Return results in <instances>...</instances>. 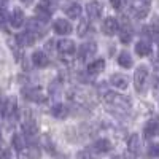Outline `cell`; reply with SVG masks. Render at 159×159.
I'll list each match as a JSON object with an SVG mask.
<instances>
[{"mask_svg":"<svg viewBox=\"0 0 159 159\" xmlns=\"http://www.w3.org/2000/svg\"><path fill=\"white\" fill-rule=\"evenodd\" d=\"M102 99H103L105 105H108L110 108H116L118 111H129L130 105H132L126 96L118 94V92H113V91H105Z\"/></svg>","mask_w":159,"mask_h":159,"instance_id":"6da1fadb","label":"cell"},{"mask_svg":"<svg viewBox=\"0 0 159 159\" xmlns=\"http://www.w3.org/2000/svg\"><path fill=\"white\" fill-rule=\"evenodd\" d=\"M69 99L75 103H80V105H89L92 103V94L91 91L88 89H83V88H73L69 91Z\"/></svg>","mask_w":159,"mask_h":159,"instance_id":"7a4b0ae2","label":"cell"},{"mask_svg":"<svg viewBox=\"0 0 159 159\" xmlns=\"http://www.w3.org/2000/svg\"><path fill=\"white\" fill-rule=\"evenodd\" d=\"M148 76H150L148 67H145V65L137 67V70L134 73V84H135V89L139 92H142L145 89V86H147V83H148Z\"/></svg>","mask_w":159,"mask_h":159,"instance_id":"3957f363","label":"cell"},{"mask_svg":"<svg viewBox=\"0 0 159 159\" xmlns=\"http://www.w3.org/2000/svg\"><path fill=\"white\" fill-rule=\"evenodd\" d=\"M22 96L25 100H30V102H35V103H43L46 100L45 94L42 92L40 88H35V86H29V88H24L22 89Z\"/></svg>","mask_w":159,"mask_h":159,"instance_id":"277c9868","label":"cell"},{"mask_svg":"<svg viewBox=\"0 0 159 159\" xmlns=\"http://www.w3.org/2000/svg\"><path fill=\"white\" fill-rule=\"evenodd\" d=\"M2 115L7 118V119H16L18 118V103L15 99H8L5 100L3 103V108H2Z\"/></svg>","mask_w":159,"mask_h":159,"instance_id":"5b68a950","label":"cell"},{"mask_svg":"<svg viewBox=\"0 0 159 159\" xmlns=\"http://www.w3.org/2000/svg\"><path fill=\"white\" fill-rule=\"evenodd\" d=\"M8 22L11 24V27H15V29H19L21 25L25 22V15H24V11L21 8H13V11L10 13V16H8Z\"/></svg>","mask_w":159,"mask_h":159,"instance_id":"8992f818","label":"cell"},{"mask_svg":"<svg viewBox=\"0 0 159 159\" xmlns=\"http://www.w3.org/2000/svg\"><path fill=\"white\" fill-rule=\"evenodd\" d=\"M25 27H27V32L34 34L37 38L38 37H43V34H45L43 22H40L37 18H29L27 21H25Z\"/></svg>","mask_w":159,"mask_h":159,"instance_id":"52a82bcc","label":"cell"},{"mask_svg":"<svg viewBox=\"0 0 159 159\" xmlns=\"http://www.w3.org/2000/svg\"><path fill=\"white\" fill-rule=\"evenodd\" d=\"M35 40H37V37L34 35V34H30V32H19V34H16V45L19 46V48H27V46H32L34 43H35Z\"/></svg>","mask_w":159,"mask_h":159,"instance_id":"ba28073f","label":"cell"},{"mask_svg":"<svg viewBox=\"0 0 159 159\" xmlns=\"http://www.w3.org/2000/svg\"><path fill=\"white\" fill-rule=\"evenodd\" d=\"M143 135L147 139L159 135V118H151L150 121H147V124L143 127Z\"/></svg>","mask_w":159,"mask_h":159,"instance_id":"9c48e42d","label":"cell"},{"mask_svg":"<svg viewBox=\"0 0 159 159\" xmlns=\"http://www.w3.org/2000/svg\"><path fill=\"white\" fill-rule=\"evenodd\" d=\"M127 150L130 153V156H139L140 151H142V140H140V135L139 134H132L127 140Z\"/></svg>","mask_w":159,"mask_h":159,"instance_id":"30bf717a","label":"cell"},{"mask_svg":"<svg viewBox=\"0 0 159 159\" xmlns=\"http://www.w3.org/2000/svg\"><path fill=\"white\" fill-rule=\"evenodd\" d=\"M52 29H54V32L59 34V35H69V34H72V30H73L72 24H70L67 19H64V18L56 19V21H54V25H52Z\"/></svg>","mask_w":159,"mask_h":159,"instance_id":"8fae6325","label":"cell"},{"mask_svg":"<svg viewBox=\"0 0 159 159\" xmlns=\"http://www.w3.org/2000/svg\"><path fill=\"white\" fill-rule=\"evenodd\" d=\"M119 30V25H118V21L115 18H105L103 22H102V32L108 37H113L116 32Z\"/></svg>","mask_w":159,"mask_h":159,"instance_id":"7c38bea8","label":"cell"},{"mask_svg":"<svg viewBox=\"0 0 159 159\" xmlns=\"http://www.w3.org/2000/svg\"><path fill=\"white\" fill-rule=\"evenodd\" d=\"M21 127H22V134L25 137L34 139V137L38 135V126H37V123L34 121V119H25Z\"/></svg>","mask_w":159,"mask_h":159,"instance_id":"4fadbf2b","label":"cell"},{"mask_svg":"<svg viewBox=\"0 0 159 159\" xmlns=\"http://www.w3.org/2000/svg\"><path fill=\"white\" fill-rule=\"evenodd\" d=\"M75 49H76V46H75L73 40L64 38V40H61V42H57V51L61 52V54L70 56V54H73V52H75Z\"/></svg>","mask_w":159,"mask_h":159,"instance_id":"5bb4252c","label":"cell"},{"mask_svg":"<svg viewBox=\"0 0 159 159\" xmlns=\"http://www.w3.org/2000/svg\"><path fill=\"white\" fill-rule=\"evenodd\" d=\"M86 13L92 21L99 19L102 16V5L99 2H96V0H91V2H88V5H86Z\"/></svg>","mask_w":159,"mask_h":159,"instance_id":"9a60e30c","label":"cell"},{"mask_svg":"<svg viewBox=\"0 0 159 159\" xmlns=\"http://www.w3.org/2000/svg\"><path fill=\"white\" fill-rule=\"evenodd\" d=\"M97 52V46L96 43H84L80 46V51H78V57L80 61H86L88 57H91L92 54Z\"/></svg>","mask_w":159,"mask_h":159,"instance_id":"2e32d148","label":"cell"},{"mask_svg":"<svg viewBox=\"0 0 159 159\" xmlns=\"http://www.w3.org/2000/svg\"><path fill=\"white\" fill-rule=\"evenodd\" d=\"M110 84L115 86V88H118V89H123L124 91L129 86V78L126 75H123V73H113L111 78H110Z\"/></svg>","mask_w":159,"mask_h":159,"instance_id":"e0dca14e","label":"cell"},{"mask_svg":"<svg viewBox=\"0 0 159 159\" xmlns=\"http://www.w3.org/2000/svg\"><path fill=\"white\" fill-rule=\"evenodd\" d=\"M32 62H34L35 67L45 69V67H48V65H49V57L45 54L43 51H35L34 54H32Z\"/></svg>","mask_w":159,"mask_h":159,"instance_id":"ac0fdd59","label":"cell"},{"mask_svg":"<svg viewBox=\"0 0 159 159\" xmlns=\"http://www.w3.org/2000/svg\"><path fill=\"white\" fill-rule=\"evenodd\" d=\"M21 157L22 159H42V150L37 145H30V147L24 148L21 151Z\"/></svg>","mask_w":159,"mask_h":159,"instance_id":"d6986e66","label":"cell"},{"mask_svg":"<svg viewBox=\"0 0 159 159\" xmlns=\"http://www.w3.org/2000/svg\"><path fill=\"white\" fill-rule=\"evenodd\" d=\"M92 150H94L96 153H99V154L108 153L111 150V142L108 139H99V140L94 142V145H92Z\"/></svg>","mask_w":159,"mask_h":159,"instance_id":"ffe728a7","label":"cell"},{"mask_svg":"<svg viewBox=\"0 0 159 159\" xmlns=\"http://www.w3.org/2000/svg\"><path fill=\"white\" fill-rule=\"evenodd\" d=\"M118 35H119V40H121L123 43H129L132 40V29H130V25L127 24V21H124L123 25L119 27Z\"/></svg>","mask_w":159,"mask_h":159,"instance_id":"44dd1931","label":"cell"},{"mask_svg":"<svg viewBox=\"0 0 159 159\" xmlns=\"http://www.w3.org/2000/svg\"><path fill=\"white\" fill-rule=\"evenodd\" d=\"M51 115L57 118V119H65L69 115V108H67V105H62V103H56V105H52L51 107Z\"/></svg>","mask_w":159,"mask_h":159,"instance_id":"7402d4cb","label":"cell"},{"mask_svg":"<svg viewBox=\"0 0 159 159\" xmlns=\"http://www.w3.org/2000/svg\"><path fill=\"white\" fill-rule=\"evenodd\" d=\"M64 11L70 19H76V18L81 16V7H80V3H69L64 8Z\"/></svg>","mask_w":159,"mask_h":159,"instance_id":"603a6c76","label":"cell"},{"mask_svg":"<svg viewBox=\"0 0 159 159\" xmlns=\"http://www.w3.org/2000/svg\"><path fill=\"white\" fill-rule=\"evenodd\" d=\"M116 61H118V64L121 65V67H124V69H129V67H132V64H134V61H132V57H130V54H129L127 51L119 52V54H118V57H116Z\"/></svg>","mask_w":159,"mask_h":159,"instance_id":"cb8c5ba5","label":"cell"},{"mask_svg":"<svg viewBox=\"0 0 159 159\" xmlns=\"http://www.w3.org/2000/svg\"><path fill=\"white\" fill-rule=\"evenodd\" d=\"M103 69H105V61H103V59H97V61L91 62V64L88 65V72H89L91 75H97V73H100Z\"/></svg>","mask_w":159,"mask_h":159,"instance_id":"d4e9b609","label":"cell"},{"mask_svg":"<svg viewBox=\"0 0 159 159\" xmlns=\"http://www.w3.org/2000/svg\"><path fill=\"white\" fill-rule=\"evenodd\" d=\"M135 52L139 56H142V57L148 56V54H151V45L148 42H139L135 45Z\"/></svg>","mask_w":159,"mask_h":159,"instance_id":"484cf974","label":"cell"},{"mask_svg":"<svg viewBox=\"0 0 159 159\" xmlns=\"http://www.w3.org/2000/svg\"><path fill=\"white\" fill-rule=\"evenodd\" d=\"M89 32H94V29H91V22L89 21H86V19H81L80 21V24H78V35L80 37H86Z\"/></svg>","mask_w":159,"mask_h":159,"instance_id":"4316f807","label":"cell"},{"mask_svg":"<svg viewBox=\"0 0 159 159\" xmlns=\"http://www.w3.org/2000/svg\"><path fill=\"white\" fill-rule=\"evenodd\" d=\"M11 145H13V148H15L16 151H22L24 148H25V143H24V137L21 135V134H15L13 135V139H11Z\"/></svg>","mask_w":159,"mask_h":159,"instance_id":"83f0119b","label":"cell"},{"mask_svg":"<svg viewBox=\"0 0 159 159\" xmlns=\"http://www.w3.org/2000/svg\"><path fill=\"white\" fill-rule=\"evenodd\" d=\"M142 34L145 37H150V38H156V35L159 34V27L157 25H145L142 29Z\"/></svg>","mask_w":159,"mask_h":159,"instance_id":"f1b7e54d","label":"cell"},{"mask_svg":"<svg viewBox=\"0 0 159 159\" xmlns=\"http://www.w3.org/2000/svg\"><path fill=\"white\" fill-rule=\"evenodd\" d=\"M148 154H150L151 157L159 159V143H150V147H148Z\"/></svg>","mask_w":159,"mask_h":159,"instance_id":"f546056e","label":"cell"},{"mask_svg":"<svg viewBox=\"0 0 159 159\" xmlns=\"http://www.w3.org/2000/svg\"><path fill=\"white\" fill-rule=\"evenodd\" d=\"M76 159H94V157H92V154L89 151H80L76 154Z\"/></svg>","mask_w":159,"mask_h":159,"instance_id":"4dcf8cb0","label":"cell"},{"mask_svg":"<svg viewBox=\"0 0 159 159\" xmlns=\"http://www.w3.org/2000/svg\"><path fill=\"white\" fill-rule=\"evenodd\" d=\"M7 19H8V16H7L5 10H3V8H0V25H3V24L7 22Z\"/></svg>","mask_w":159,"mask_h":159,"instance_id":"1f68e13d","label":"cell"},{"mask_svg":"<svg viewBox=\"0 0 159 159\" xmlns=\"http://www.w3.org/2000/svg\"><path fill=\"white\" fill-rule=\"evenodd\" d=\"M110 2H111L115 10H121L123 8V0H110Z\"/></svg>","mask_w":159,"mask_h":159,"instance_id":"d6a6232c","label":"cell"},{"mask_svg":"<svg viewBox=\"0 0 159 159\" xmlns=\"http://www.w3.org/2000/svg\"><path fill=\"white\" fill-rule=\"evenodd\" d=\"M52 45H54V40H48L46 42V49H52Z\"/></svg>","mask_w":159,"mask_h":159,"instance_id":"836d02e7","label":"cell"},{"mask_svg":"<svg viewBox=\"0 0 159 159\" xmlns=\"http://www.w3.org/2000/svg\"><path fill=\"white\" fill-rule=\"evenodd\" d=\"M35 2V0H21V3H24V5H32Z\"/></svg>","mask_w":159,"mask_h":159,"instance_id":"e575fe53","label":"cell"},{"mask_svg":"<svg viewBox=\"0 0 159 159\" xmlns=\"http://www.w3.org/2000/svg\"><path fill=\"white\" fill-rule=\"evenodd\" d=\"M7 2H8V0H0V8H5Z\"/></svg>","mask_w":159,"mask_h":159,"instance_id":"d590c367","label":"cell"},{"mask_svg":"<svg viewBox=\"0 0 159 159\" xmlns=\"http://www.w3.org/2000/svg\"><path fill=\"white\" fill-rule=\"evenodd\" d=\"M150 2H151V0H142V3H143V5H147V7L150 5Z\"/></svg>","mask_w":159,"mask_h":159,"instance_id":"8d00e7d4","label":"cell"},{"mask_svg":"<svg viewBox=\"0 0 159 159\" xmlns=\"http://www.w3.org/2000/svg\"><path fill=\"white\" fill-rule=\"evenodd\" d=\"M113 159H123V157H118V156H116V157H113Z\"/></svg>","mask_w":159,"mask_h":159,"instance_id":"74e56055","label":"cell"},{"mask_svg":"<svg viewBox=\"0 0 159 159\" xmlns=\"http://www.w3.org/2000/svg\"><path fill=\"white\" fill-rule=\"evenodd\" d=\"M0 143H2V134H0Z\"/></svg>","mask_w":159,"mask_h":159,"instance_id":"f35d334b","label":"cell"},{"mask_svg":"<svg viewBox=\"0 0 159 159\" xmlns=\"http://www.w3.org/2000/svg\"><path fill=\"white\" fill-rule=\"evenodd\" d=\"M157 45H159V40H157Z\"/></svg>","mask_w":159,"mask_h":159,"instance_id":"ab89813d","label":"cell"}]
</instances>
